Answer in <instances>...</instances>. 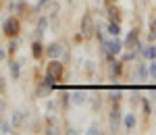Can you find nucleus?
Returning <instances> with one entry per match:
<instances>
[{
	"label": "nucleus",
	"mask_w": 156,
	"mask_h": 135,
	"mask_svg": "<svg viewBox=\"0 0 156 135\" xmlns=\"http://www.w3.org/2000/svg\"><path fill=\"white\" fill-rule=\"evenodd\" d=\"M142 54H144L146 58L154 61V58H156V48H154V46H148V48H144V50H142Z\"/></svg>",
	"instance_id": "obj_6"
},
{
	"label": "nucleus",
	"mask_w": 156,
	"mask_h": 135,
	"mask_svg": "<svg viewBox=\"0 0 156 135\" xmlns=\"http://www.w3.org/2000/svg\"><path fill=\"white\" fill-rule=\"evenodd\" d=\"M31 52H34V56H40V54H42V46H40V44H34V46H31Z\"/></svg>",
	"instance_id": "obj_13"
},
{
	"label": "nucleus",
	"mask_w": 156,
	"mask_h": 135,
	"mask_svg": "<svg viewBox=\"0 0 156 135\" xmlns=\"http://www.w3.org/2000/svg\"><path fill=\"white\" fill-rule=\"evenodd\" d=\"M119 71H121V64H119V62H110V75L119 73Z\"/></svg>",
	"instance_id": "obj_12"
},
{
	"label": "nucleus",
	"mask_w": 156,
	"mask_h": 135,
	"mask_svg": "<svg viewBox=\"0 0 156 135\" xmlns=\"http://www.w3.org/2000/svg\"><path fill=\"white\" fill-rule=\"evenodd\" d=\"M19 73H21L19 62H12V64H11V75H12V77H19Z\"/></svg>",
	"instance_id": "obj_10"
},
{
	"label": "nucleus",
	"mask_w": 156,
	"mask_h": 135,
	"mask_svg": "<svg viewBox=\"0 0 156 135\" xmlns=\"http://www.w3.org/2000/svg\"><path fill=\"white\" fill-rule=\"evenodd\" d=\"M83 102H85V94L83 92H75V94H73V104L79 106V104H83Z\"/></svg>",
	"instance_id": "obj_7"
},
{
	"label": "nucleus",
	"mask_w": 156,
	"mask_h": 135,
	"mask_svg": "<svg viewBox=\"0 0 156 135\" xmlns=\"http://www.w3.org/2000/svg\"><path fill=\"white\" fill-rule=\"evenodd\" d=\"M108 33H110V36H119V33H121L119 23H110V25H108Z\"/></svg>",
	"instance_id": "obj_8"
},
{
	"label": "nucleus",
	"mask_w": 156,
	"mask_h": 135,
	"mask_svg": "<svg viewBox=\"0 0 156 135\" xmlns=\"http://www.w3.org/2000/svg\"><path fill=\"white\" fill-rule=\"evenodd\" d=\"M135 40H137V36H135V31H131V33H129V37H127V46H131Z\"/></svg>",
	"instance_id": "obj_16"
},
{
	"label": "nucleus",
	"mask_w": 156,
	"mask_h": 135,
	"mask_svg": "<svg viewBox=\"0 0 156 135\" xmlns=\"http://www.w3.org/2000/svg\"><path fill=\"white\" fill-rule=\"evenodd\" d=\"M137 75H140V77H148V67H144V64H142V67L137 69Z\"/></svg>",
	"instance_id": "obj_14"
},
{
	"label": "nucleus",
	"mask_w": 156,
	"mask_h": 135,
	"mask_svg": "<svg viewBox=\"0 0 156 135\" xmlns=\"http://www.w3.org/2000/svg\"><path fill=\"white\" fill-rule=\"evenodd\" d=\"M17 31H19V23H17V19H15V17L6 19V21H4V33H6V36H15Z\"/></svg>",
	"instance_id": "obj_2"
},
{
	"label": "nucleus",
	"mask_w": 156,
	"mask_h": 135,
	"mask_svg": "<svg viewBox=\"0 0 156 135\" xmlns=\"http://www.w3.org/2000/svg\"><path fill=\"white\" fill-rule=\"evenodd\" d=\"M12 121H15V123H19V121H21V112H15V116H12Z\"/></svg>",
	"instance_id": "obj_19"
},
{
	"label": "nucleus",
	"mask_w": 156,
	"mask_h": 135,
	"mask_svg": "<svg viewBox=\"0 0 156 135\" xmlns=\"http://www.w3.org/2000/svg\"><path fill=\"white\" fill-rule=\"evenodd\" d=\"M152 27H154V29H156V19H154V21H152Z\"/></svg>",
	"instance_id": "obj_22"
},
{
	"label": "nucleus",
	"mask_w": 156,
	"mask_h": 135,
	"mask_svg": "<svg viewBox=\"0 0 156 135\" xmlns=\"http://www.w3.org/2000/svg\"><path fill=\"white\" fill-rule=\"evenodd\" d=\"M60 73H62V64H60V62L54 61V62H50V64H48V73H46L48 77H52V79H58Z\"/></svg>",
	"instance_id": "obj_3"
},
{
	"label": "nucleus",
	"mask_w": 156,
	"mask_h": 135,
	"mask_svg": "<svg viewBox=\"0 0 156 135\" xmlns=\"http://www.w3.org/2000/svg\"><path fill=\"white\" fill-rule=\"evenodd\" d=\"M125 127H127V129H133V127H135V116H133V114H127V116H125Z\"/></svg>",
	"instance_id": "obj_9"
},
{
	"label": "nucleus",
	"mask_w": 156,
	"mask_h": 135,
	"mask_svg": "<svg viewBox=\"0 0 156 135\" xmlns=\"http://www.w3.org/2000/svg\"><path fill=\"white\" fill-rule=\"evenodd\" d=\"M150 40H156V29L152 27V31H150Z\"/></svg>",
	"instance_id": "obj_20"
},
{
	"label": "nucleus",
	"mask_w": 156,
	"mask_h": 135,
	"mask_svg": "<svg viewBox=\"0 0 156 135\" xmlns=\"http://www.w3.org/2000/svg\"><path fill=\"white\" fill-rule=\"evenodd\" d=\"M102 44H104V50H106L108 56H117L121 52V48H123V44L119 40H110V42H102Z\"/></svg>",
	"instance_id": "obj_1"
},
{
	"label": "nucleus",
	"mask_w": 156,
	"mask_h": 135,
	"mask_svg": "<svg viewBox=\"0 0 156 135\" xmlns=\"http://www.w3.org/2000/svg\"><path fill=\"white\" fill-rule=\"evenodd\" d=\"M4 56H6V52H4V50L0 48V61H4Z\"/></svg>",
	"instance_id": "obj_21"
},
{
	"label": "nucleus",
	"mask_w": 156,
	"mask_h": 135,
	"mask_svg": "<svg viewBox=\"0 0 156 135\" xmlns=\"http://www.w3.org/2000/svg\"><path fill=\"white\" fill-rule=\"evenodd\" d=\"M148 75H150L152 79H156V62H154V61L148 64Z\"/></svg>",
	"instance_id": "obj_11"
},
{
	"label": "nucleus",
	"mask_w": 156,
	"mask_h": 135,
	"mask_svg": "<svg viewBox=\"0 0 156 135\" xmlns=\"http://www.w3.org/2000/svg\"><path fill=\"white\" fill-rule=\"evenodd\" d=\"M48 56H60L62 54V46L60 44H52V46H48Z\"/></svg>",
	"instance_id": "obj_5"
},
{
	"label": "nucleus",
	"mask_w": 156,
	"mask_h": 135,
	"mask_svg": "<svg viewBox=\"0 0 156 135\" xmlns=\"http://www.w3.org/2000/svg\"><path fill=\"white\" fill-rule=\"evenodd\" d=\"M40 2H42V4H44V2H46V0H40Z\"/></svg>",
	"instance_id": "obj_23"
},
{
	"label": "nucleus",
	"mask_w": 156,
	"mask_h": 135,
	"mask_svg": "<svg viewBox=\"0 0 156 135\" xmlns=\"http://www.w3.org/2000/svg\"><path fill=\"white\" fill-rule=\"evenodd\" d=\"M87 133H92V135H96V133H100V129H98L96 125H92L90 129H87Z\"/></svg>",
	"instance_id": "obj_18"
},
{
	"label": "nucleus",
	"mask_w": 156,
	"mask_h": 135,
	"mask_svg": "<svg viewBox=\"0 0 156 135\" xmlns=\"http://www.w3.org/2000/svg\"><path fill=\"white\" fill-rule=\"evenodd\" d=\"M81 29H83V37H87L92 33V19H90V15H85L83 21H81Z\"/></svg>",
	"instance_id": "obj_4"
},
{
	"label": "nucleus",
	"mask_w": 156,
	"mask_h": 135,
	"mask_svg": "<svg viewBox=\"0 0 156 135\" xmlns=\"http://www.w3.org/2000/svg\"><path fill=\"white\" fill-rule=\"evenodd\" d=\"M0 129H2V133H11V125L9 123H0Z\"/></svg>",
	"instance_id": "obj_17"
},
{
	"label": "nucleus",
	"mask_w": 156,
	"mask_h": 135,
	"mask_svg": "<svg viewBox=\"0 0 156 135\" xmlns=\"http://www.w3.org/2000/svg\"><path fill=\"white\" fill-rule=\"evenodd\" d=\"M0 81H2V79H0Z\"/></svg>",
	"instance_id": "obj_24"
},
{
	"label": "nucleus",
	"mask_w": 156,
	"mask_h": 135,
	"mask_svg": "<svg viewBox=\"0 0 156 135\" xmlns=\"http://www.w3.org/2000/svg\"><path fill=\"white\" fill-rule=\"evenodd\" d=\"M44 29H46V19H42V21H40V25H37V33L42 36V33H44Z\"/></svg>",
	"instance_id": "obj_15"
}]
</instances>
